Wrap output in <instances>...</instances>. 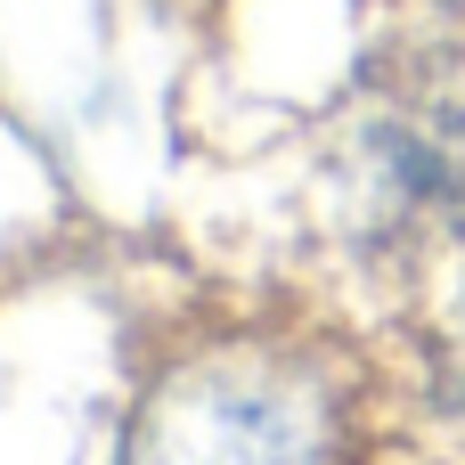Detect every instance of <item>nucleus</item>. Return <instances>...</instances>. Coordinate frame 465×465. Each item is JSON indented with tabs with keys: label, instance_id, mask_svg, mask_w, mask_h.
I'll list each match as a JSON object with an SVG mask.
<instances>
[{
	"label": "nucleus",
	"instance_id": "obj_1",
	"mask_svg": "<svg viewBox=\"0 0 465 465\" xmlns=\"http://www.w3.org/2000/svg\"><path fill=\"white\" fill-rule=\"evenodd\" d=\"M384 368L319 302H229L139 368L114 465H376Z\"/></svg>",
	"mask_w": 465,
	"mask_h": 465
},
{
	"label": "nucleus",
	"instance_id": "obj_2",
	"mask_svg": "<svg viewBox=\"0 0 465 465\" xmlns=\"http://www.w3.org/2000/svg\"><path fill=\"white\" fill-rule=\"evenodd\" d=\"M319 196L409 319L465 286V16H409L368 49L327 114Z\"/></svg>",
	"mask_w": 465,
	"mask_h": 465
},
{
	"label": "nucleus",
	"instance_id": "obj_3",
	"mask_svg": "<svg viewBox=\"0 0 465 465\" xmlns=\"http://www.w3.org/2000/svg\"><path fill=\"white\" fill-rule=\"evenodd\" d=\"M409 16H465V0H401Z\"/></svg>",
	"mask_w": 465,
	"mask_h": 465
}]
</instances>
